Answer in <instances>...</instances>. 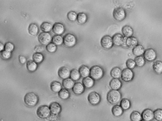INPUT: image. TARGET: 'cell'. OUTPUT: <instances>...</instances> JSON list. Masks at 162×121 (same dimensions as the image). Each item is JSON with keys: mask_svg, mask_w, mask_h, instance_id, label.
<instances>
[{"mask_svg": "<svg viewBox=\"0 0 162 121\" xmlns=\"http://www.w3.org/2000/svg\"><path fill=\"white\" fill-rule=\"evenodd\" d=\"M122 95L118 90H112L107 94V99L111 104L116 105L121 101Z\"/></svg>", "mask_w": 162, "mask_h": 121, "instance_id": "obj_1", "label": "cell"}, {"mask_svg": "<svg viewBox=\"0 0 162 121\" xmlns=\"http://www.w3.org/2000/svg\"><path fill=\"white\" fill-rule=\"evenodd\" d=\"M24 102L27 106L32 107L36 106L39 101L38 96L33 92L27 93L24 97Z\"/></svg>", "mask_w": 162, "mask_h": 121, "instance_id": "obj_2", "label": "cell"}, {"mask_svg": "<svg viewBox=\"0 0 162 121\" xmlns=\"http://www.w3.org/2000/svg\"><path fill=\"white\" fill-rule=\"evenodd\" d=\"M104 73L103 69L99 66H94L90 69V76L94 80L101 79L103 77Z\"/></svg>", "mask_w": 162, "mask_h": 121, "instance_id": "obj_3", "label": "cell"}, {"mask_svg": "<svg viewBox=\"0 0 162 121\" xmlns=\"http://www.w3.org/2000/svg\"><path fill=\"white\" fill-rule=\"evenodd\" d=\"M63 43L66 47L71 48L74 47L76 44V38L73 34L68 33L63 38Z\"/></svg>", "mask_w": 162, "mask_h": 121, "instance_id": "obj_4", "label": "cell"}, {"mask_svg": "<svg viewBox=\"0 0 162 121\" xmlns=\"http://www.w3.org/2000/svg\"><path fill=\"white\" fill-rule=\"evenodd\" d=\"M38 116L40 119L48 118L51 113L49 107L46 105H43L39 107L37 110Z\"/></svg>", "mask_w": 162, "mask_h": 121, "instance_id": "obj_5", "label": "cell"}, {"mask_svg": "<svg viewBox=\"0 0 162 121\" xmlns=\"http://www.w3.org/2000/svg\"><path fill=\"white\" fill-rule=\"evenodd\" d=\"M114 18L116 20L121 21L124 20L126 16V13L122 8L119 7L115 8L113 12Z\"/></svg>", "mask_w": 162, "mask_h": 121, "instance_id": "obj_6", "label": "cell"}, {"mask_svg": "<svg viewBox=\"0 0 162 121\" xmlns=\"http://www.w3.org/2000/svg\"><path fill=\"white\" fill-rule=\"evenodd\" d=\"M134 77V72L130 69L127 68L122 71L121 78L124 82H129L132 81Z\"/></svg>", "mask_w": 162, "mask_h": 121, "instance_id": "obj_7", "label": "cell"}, {"mask_svg": "<svg viewBox=\"0 0 162 121\" xmlns=\"http://www.w3.org/2000/svg\"><path fill=\"white\" fill-rule=\"evenodd\" d=\"M88 100L91 104L95 106L99 104L101 100V97L97 92H92L89 94Z\"/></svg>", "mask_w": 162, "mask_h": 121, "instance_id": "obj_8", "label": "cell"}, {"mask_svg": "<svg viewBox=\"0 0 162 121\" xmlns=\"http://www.w3.org/2000/svg\"><path fill=\"white\" fill-rule=\"evenodd\" d=\"M143 56L145 60L150 62L154 61L157 58V54L154 49L149 48L145 50Z\"/></svg>", "mask_w": 162, "mask_h": 121, "instance_id": "obj_9", "label": "cell"}, {"mask_svg": "<svg viewBox=\"0 0 162 121\" xmlns=\"http://www.w3.org/2000/svg\"><path fill=\"white\" fill-rule=\"evenodd\" d=\"M100 43L102 47L105 49H111L113 45L112 38L109 35L104 36L101 39Z\"/></svg>", "mask_w": 162, "mask_h": 121, "instance_id": "obj_10", "label": "cell"}, {"mask_svg": "<svg viewBox=\"0 0 162 121\" xmlns=\"http://www.w3.org/2000/svg\"><path fill=\"white\" fill-rule=\"evenodd\" d=\"M38 39L40 44L43 45H47L50 43L52 38L50 33L43 32L39 35Z\"/></svg>", "mask_w": 162, "mask_h": 121, "instance_id": "obj_11", "label": "cell"}, {"mask_svg": "<svg viewBox=\"0 0 162 121\" xmlns=\"http://www.w3.org/2000/svg\"><path fill=\"white\" fill-rule=\"evenodd\" d=\"M65 27L60 23H56L52 27V30L56 35H61L65 31Z\"/></svg>", "mask_w": 162, "mask_h": 121, "instance_id": "obj_12", "label": "cell"}, {"mask_svg": "<svg viewBox=\"0 0 162 121\" xmlns=\"http://www.w3.org/2000/svg\"><path fill=\"white\" fill-rule=\"evenodd\" d=\"M142 119L146 121H152L154 119L153 111L150 109L144 110L141 114Z\"/></svg>", "mask_w": 162, "mask_h": 121, "instance_id": "obj_13", "label": "cell"}, {"mask_svg": "<svg viewBox=\"0 0 162 121\" xmlns=\"http://www.w3.org/2000/svg\"><path fill=\"white\" fill-rule=\"evenodd\" d=\"M51 113L58 115L61 112L62 107L60 104L57 102H53L49 107Z\"/></svg>", "mask_w": 162, "mask_h": 121, "instance_id": "obj_14", "label": "cell"}, {"mask_svg": "<svg viewBox=\"0 0 162 121\" xmlns=\"http://www.w3.org/2000/svg\"><path fill=\"white\" fill-rule=\"evenodd\" d=\"M70 70L68 68L66 67H61L58 71L59 77L63 80L70 78Z\"/></svg>", "mask_w": 162, "mask_h": 121, "instance_id": "obj_15", "label": "cell"}, {"mask_svg": "<svg viewBox=\"0 0 162 121\" xmlns=\"http://www.w3.org/2000/svg\"><path fill=\"white\" fill-rule=\"evenodd\" d=\"M85 89V88L82 83H75L72 90L74 94L80 95L84 93Z\"/></svg>", "mask_w": 162, "mask_h": 121, "instance_id": "obj_16", "label": "cell"}, {"mask_svg": "<svg viewBox=\"0 0 162 121\" xmlns=\"http://www.w3.org/2000/svg\"><path fill=\"white\" fill-rule=\"evenodd\" d=\"M122 83L118 79L113 78L110 83V87L112 90H118L122 86Z\"/></svg>", "mask_w": 162, "mask_h": 121, "instance_id": "obj_17", "label": "cell"}, {"mask_svg": "<svg viewBox=\"0 0 162 121\" xmlns=\"http://www.w3.org/2000/svg\"><path fill=\"white\" fill-rule=\"evenodd\" d=\"M124 37L121 34L117 33L115 34L112 38L113 45L117 47L122 45Z\"/></svg>", "mask_w": 162, "mask_h": 121, "instance_id": "obj_18", "label": "cell"}, {"mask_svg": "<svg viewBox=\"0 0 162 121\" xmlns=\"http://www.w3.org/2000/svg\"><path fill=\"white\" fill-rule=\"evenodd\" d=\"M138 40L136 37H131L127 38L126 40V45L127 47L134 48L138 45Z\"/></svg>", "mask_w": 162, "mask_h": 121, "instance_id": "obj_19", "label": "cell"}, {"mask_svg": "<svg viewBox=\"0 0 162 121\" xmlns=\"http://www.w3.org/2000/svg\"><path fill=\"white\" fill-rule=\"evenodd\" d=\"M82 84L85 87L86 89H90L94 86L95 80L90 77H88L83 79L82 81Z\"/></svg>", "mask_w": 162, "mask_h": 121, "instance_id": "obj_20", "label": "cell"}, {"mask_svg": "<svg viewBox=\"0 0 162 121\" xmlns=\"http://www.w3.org/2000/svg\"><path fill=\"white\" fill-rule=\"evenodd\" d=\"M122 31L124 37L127 38L132 37L134 33V31L132 28L129 26L126 25L124 26L122 29Z\"/></svg>", "mask_w": 162, "mask_h": 121, "instance_id": "obj_21", "label": "cell"}, {"mask_svg": "<svg viewBox=\"0 0 162 121\" xmlns=\"http://www.w3.org/2000/svg\"><path fill=\"white\" fill-rule=\"evenodd\" d=\"M75 83V82L70 78L63 80L62 83L63 87L68 90L72 89Z\"/></svg>", "mask_w": 162, "mask_h": 121, "instance_id": "obj_22", "label": "cell"}, {"mask_svg": "<svg viewBox=\"0 0 162 121\" xmlns=\"http://www.w3.org/2000/svg\"><path fill=\"white\" fill-rule=\"evenodd\" d=\"M145 50L143 46L138 44L133 49L132 53L135 56H142Z\"/></svg>", "mask_w": 162, "mask_h": 121, "instance_id": "obj_23", "label": "cell"}, {"mask_svg": "<svg viewBox=\"0 0 162 121\" xmlns=\"http://www.w3.org/2000/svg\"><path fill=\"white\" fill-rule=\"evenodd\" d=\"M124 110L120 105H115L112 108V113L115 117H119L122 116L124 113Z\"/></svg>", "mask_w": 162, "mask_h": 121, "instance_id": "obj_24", "label": "cell"}, {"mask_svg": "<svg viewBox=\"0 0 162 121\" xmlns=\"http://www.w3.org/2000/svg\"><path fill=\"white\" fill-rule=\"evenodd\" d=\"M81 77L84 78L90 76V69L86 66L82 65L79 68V71Z\"/></svg>", "mask_w": 162, "mask_h": 121, "instance_id": "obj_25", "label": "cell"}, {"mask_svg": "<svg viewBox=\"0 0 162 121\" xmlns=\"http://www.w3.org/2000/svg\"><path fill=\"white\" fill-rule=\"evenodd\" d=\"M38 67L37 63L33 61L29 60L26 63V67L27 70L30 72H33L35 71Z\"/></svg>", "mask_w": 162, "mask_h": 121, "instance_id": "obj_26", "label": "cell"}, {"mask_svg": "<svg viewBox=\"0 0 162 121\" xmlns=\"http://www.w3.org/2000/svg\"><path fill=\"white\" fill-rule=\"evenodd\" d=\"M29 33L32 36H36L39 32V29L38 26L36 24H31L28 28Z\"/></svg>", "mask_w": 162, "mask_h": 121, "instance_id": "obj_27", "label": "cell"}, {"mask_svg": "<svg viewBox=\"0 0 162 121\" xmlns=\"http://www.w3.org/2000/svg\"><path fill=\"white\" fill-rule=\"evenodd\" d=\"M50 88L53 92H55V93H58L62 89V86L60 82L55 81L51 83Z\"/></svg>", "mask_w": 162, "mask_h": 121, "instance_id": "obj_28", "label": "cell"}, {"mask_svg": "<svg viewBox=\"0 0 162 121\" xmlns=\"http://www.w3.org/2000/svg\"><path fill=\"white\" fill-rule=\"evenodd\" d=\"M122 71L118 67H115L113 68L110 72L111 76L115 79H119L121 78Z\"/></svg>", "mask_w": 162, "mask_h": 121, "instance_id": "obj_29", "label": "cell"}, {"mask_svg": "<svg viewBox=\"0 0 162 121\" xmlns=\"http://www.w3.org/2000/svg\"><path fill=\"white\" fill-rule=\"evenodd\" d=\"M120 106L124 110H128L131 106L130 101L128 99L124 98L120 101Z\"/></svg>", "mask_w": 162, "mask_h": 121, "instance_id": "obj_30", "label": "cell"}, {"mask_svg": "<svg viewBox=\"0 0 162 121\" xmlns=\"http://www.w3.org/2000/svg\"><path fill=\"white\" fill-rule=\"evenodd\" d=\"M70 95V92L66 89H62L58 93L59 97L63 100H66L69 99Z\"/></svg>", "mask_w": 162, "mask_h": 121, "instance_id": "obj_31", "label": "cell"}, {"mask_svg": "<svg viewBox=\"0 0 162 121\" xmlns=\"http://www.w3.org/2000/svg\"><path fill=\"white\" fill-rule=\"evenodd\" d=\"M52 26L50 23L44 22L40 25V29L44 32L49 33L52 29Z\"/></svg>", "mask_w": 162, "mask_h": 121, "instance_id": "obj_32", "label": "cell"}, {"mask_svg": "<svg viewBox=\"0 0 162 121\" xmlns=\"http://www.w3.org/2000/svg\"><path fill=\"white\" fill-rule=\"evenodd\" d=\"M153 68L154 71L158 74H160L162 72V62L161 61L155 62L153 65Z\"/></svg>", "mask_w": 162, "mask_h": 121, "instance_id": "obj_33", "label": "cell"}, {"mask_svg": "<svg viewBox=\"0 0 162 121\" xmlns=\"http://www.w3.org/2000/svg\"><path fill=\"white\" fill-rule=\"evenodd\" d=\"M80 74L79 71L76 69H73L70 71V78L74 81H78L81 78Z\"/></svg>", "mask_w": 162, "mask_h": 121, "instance_id": "obj_34", "label": "cell"}, {"mask_svg": "<svg viewBox=\"0 0 162 121\" xmlns=\"http://www.w3.org/2000/svg\"><path fill=\"white\" fill-rule=\"evenodd\" d=\"M32 57L33 61L37 63L38 64L42 63L44 59V55L42 53H34Z\"/></svg>", "mask_w": 162, "mask_h": 121, "instance_id": "obj_35", "label": "cell"}, {"mask_svg": "<svg viewBox=\"0 0 162 121\" xmlns=\"http://www.w3.org/2000/svg\"><path fill=\"white\" fill-rule=\"evenodd\" d=\"M77 20L79 24H84L87 21V16L84 13H80L77 14Z\"/></svg>", "mask_w": 162, "mask_h": 121, "instance_id": "obj_36", "label": "cell"}, {"mask_svg": "<svg viewBox=\"0 0 162 121\" xmlns=\"http://www.w3.org/2000/svg\"><path fill=\"white\" fill-rule=\"evenodd\" d=\"M130 119L132 121H140L142 120L141 114L137 111H133L130 115Z\"/></svg>", "mask_w": 162, "mask_h": 121, "instance_id": "obj_37", "label": "cell"}, {"mask_svg": "<svg viewBox=\"0 0 162 121\" xmlns=\"http://www.w3.org/2000/svg\"><path fill=\"white\" fill-rule=\"evenodd\" d=\"M52 43L56 46L62 45L63 43V38L61 35H56L52 38Z\"/></svg>", "mask_w": 162, "mask_h": 121, "instance_id": "obj_38", "label": "cell"}, {"mask_svg": "<svg viewBox=\"0 0 162 121\" xmlns=\"http://www.w3.org/2000/svg\"><path fill=\"white\" fill-rule=\"evenodd\" d=\"M136 65L139 67H141L144 66L146 63V60L142 56H137L134 60Z\"/></svg>", "mask_w": 162, "mask_h": 121, "instance_id": "obj_39", "label": "cell"}, {"mask_svg": "<svg viewBox=\"0 0 162 121\" xmlns=\"http://www.w3.org/2000/svg\"><path fill=\"white\" fill-rule=\"evenodd\" d=\"M46 49L50 53L55 52L57 49V46L52 42H50L46 46Z\"/></svg>", "mask_w": 162, "mask_h": 121, "instance_id": "obj_40", "label": "cell"}, {"mask_svg": "<svg viewBox=\"0 0 162 121\" xmlns=\"http://www.w3.org/2000/svg\"><path fill=\"white\" fill-rule=\"evenodd\" d=\"M154 118L158 121H161L162 120V110L161 109H158L153 112Z\"/></svg>", "mask_w": 162, "mask_h": 121, "instance_id": "obj_41", "label": "cell"}, {"mask_svg": "<svg viewBox=\"0 0 162 121\" xmlns=\"http://www.w3.org/2000/svg\"><path fill=\"white\" fill-rule=\"evenodd\" d=\"M15 48L14 45L10 42H7L4 45V50L10 53L13 51Z\"/></svg>", "mask_w": 162, "mask_h": 121, "instance_id": "obj_42", "label": "cell"}, {"mask_svg": "<svg viewBox=\"0 0 162 121\" xmlns=\"http://www.w3.org/2000/svg\"><path fill=\"white\" fill-rule=\"evenodd\" d=\"M126 64L127 68L131 70L134 68L136 66L134 60L131 59L127 60Z\"/></svg>", "mask_w": 162, "mask_h": 121, "instance_id": "obj_43", "label": "cell"}, {"mask_svg": "<svg viewBox=\"0 0 162 121\" xmlns=\"http://www.w3.org/2000/svg\"><path fill=\"white\" fill-rule=\"evenodd\" d=\"M68 19L71 21H74L77 20V14L74 11H71L68 13L67 15Z\"/></svg>", "mask_w": 162, "mask_h": 121, "instance_id": "obj_44", "label": "cell"}, {"mask_svg": "<svg viewBox=\"0 0 162 121\" xmlns=\"http://www.w3.org/2000/svg\"><path fill=\"white\" fill-rule=\"evenodd\" d=\"M11 53L9 52L4 50L1 53V55L2 58L5 60H7L10 59L11 56Z\"/></svg>", "mask_w": 162, "mask_h": 121, "instance_id": "obj_45", "label": "cell"}, {"mask_svg": "<svg viewBox=\"0 0 162 121\" xmlns=\"http://www.w3.org/2000/svg\"><path fill=\"white\" fill-rule=\"evenodd\" d=\"M19 60L20 62L22 64H24L26 62L27 59L24 56L20 55L19 56Z\"/></svg>", "mask_w": 162, "mask_h": 121, "instance_id": "obj_46", "label": "cell"}, {"mask_svg": "<svg viewBox=\"0 0 162 121\" xmlns=\"http://www.w3.org/2000/svg\"><path fill=\"white\" fill-rule=\"evenodd\" d=\"M34 50L37 53H40L42 52L43 51H44V47L39 46H36L34 48Z\"/></svg>", "mask_w": 162, "mask_h": 121, "instance_id": "obj_47", "label": "cell"}, {"mask_svg": "<svg viewBox=\"0 0 162 121\" xmlns=\"http://www.w3.org/2000/svg\"><path fill=\"white\" fill-rule=\"evenodd\" d=\"M4 50V45L2 42H0V53H2Z\"/></svg>", "mask_w": 162, "mask_h": 121, "instance_id": "obj_48", "label": "cell"}, {"mask_svg": "<svg viewBox=\"0 0 162 121\" xmlns=\"http://www.w3.org/2000/svg\"><path fill=\"white\" fill-rule=\"evenodd\" d=\"M140 121H145L143 120H141Z\"/></svg>", "mask_w": 162, "mask_h": 121, "instance_id": "obj_49", "label": "cell"}]
</instances>
